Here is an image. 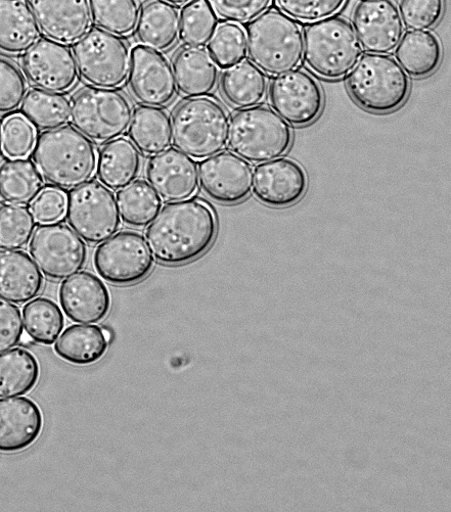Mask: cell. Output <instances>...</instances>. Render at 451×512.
<instances>
[{"mask_svg": "<svg viewBox=\"0 0 451 512\" xmlns=\"http://www.w3.org/2000/svg\"><path fill=\"white\" fill-rule=\"evenodd\" d=\"M217 230L212 208L190 199L165 206L149 225L146 240L154 258L178 266L203 256L212 247Z\"/></svg>", "mask_w": 451, "mask_h": 512, "instance_id": "cell-1", "label": "cell"}, {"mask_svg": "<svg viewBox=\"0 0 451 512\" xmlns=\"http://www.w3.org/2000/svg\"><path fill=\"white\" fill-rule=\"evenodd\" d=\"M33 160L43 179L62 190L89 182L98 167V153L92 141L70 126L41 133Z\"/></svg>", "mask_w": 451, "mask_h": 512, "instance_id": "cell-2", "label": "cell"}, {"mask_svg": "<svg viewBox=\"0 0 451 512\" xmlns=\"http://www.w3.org/2000/svg\"><path fill=\"white\" fill-rule=\"evenodd\" d=\"M247 53L264 74L281 76L302 63L304 40L300 25L282 12L269 11L247 30Z\"/></svg>", "mask_w": 451, "mask_h": 512, "instance_id": "cell-3", "label": "cell"}, {"mask_svg": "<svg viewBox=\"0 0 451 512\" xmlns=\"http://www.w3.org/2000/svg\"><path fill=\"white\" fill-rule=\"evenodd\" d=\"M230 119L214 100L198 98L185 102L172 118V143L195 160L221 153L229 144Z\"/></svg>", "mask_w": 451, "mask_h": 512, "instance_id": "cell-4", "label": "cell"}, {"mask_svg": "<svg viewBox=\"0 0 451 512\" xmlns=\"http://www.w3.org/2000/svg\"><path fill=\"white\" fill-rule=\"evenodd\" d=\"M347 88L359 107L372 113L387 114L407 102L411 83L394 59L370 54L360 58L350 72Z\"/></svg>", "mask_w": 451, "mask_h": 512, "instance_id": "cell-5", "label": "cell"}, {"mask_svg": "<svg viewBox=\"0 0 451 512\" xmlns=\"http://www.w3.org/2000/svg\"><path fill=\"white\" fill-rule=\"evenodd\" d=\"M303 55L314 74L336 80L350 74L363 51L352 26L342 18L332 17L307 26Z\"/></svg>", "mask_w": 451, "mask_h": 512, "instance_id": "cell-6", "label": "cell"}, {"mask_svg": "<svg viewBox=\"0 0 451 512\" xmlns=\"http://www.w3.org/2000/svg\"><path fill=\"white\" fill-rule=\"evenodd\" d=\"M292 143L290 126L266 107L244 109L230 123L229 147L248 163L261 164L279 159L288 153Z\"/></svg>", "mask_w": 451, "mask_h": 512, "instance_id": "cell-7", "label": "cell"}, {"mask_svg": "<svg viewBox=\"0 0 451 512\" xmlns=\"http://www.w3.org/2000/svg\"><path fill=\"white\" fill-rule=\"evenodd\" d=\"M132 114V106L122 92L94 87L74 99L71 121L90 141L102 145L128 131Z\"/></svg>", "mask_w": 451, "mask_h": 512, "instance_id": "cell-8", "label": "cell"}, {"mask_svg": "<svg viewBox=\"0 0 451 512\" xmlns=\"http://www.w3.org/2000/svg\"><path fill=\"white\" fill-rule=\"evenodd\" d=\"M73 51L78 73L87 84L116 89L127 81L131 51L119 36L93 29L75 43Z\"/></svg>", "mask_w": 451, "mask_h": 512, "instance_id": "cell-9", "label": "cell"}, {"mask_svg": "<svg viewBox=\"0 0 451 512\" xmlns=\"http://www.w3.org/2000/svg\"><path fill=\"white\" fill-rule=\"evenodd\" d=\"M66 216L76 234L94 246L114 237L121 227L117 199L98 181H89L69 193Z\"/></svg>", "mask_w": 451, "mask_h": 512, "instance_id": "cell-10", "label": "cell"}, {"mask_svg": "<svg viewBox=\"0 0 451 512\" xmlns=\"http://www.w3.org/2000/svg\"><path fill=\"white\" fill-rule=\"evenodd\" d=\"M30 255L42 273L62 281L81 271L87 262L85 242L68 225L42 223L33 234Z\"/></svg>", "mask_w": 451, "mask_h": 512, "instance_id": "cell-11", "label": "cell"}, {"mask_svg": "<svg viewBox=\"0 0 451 512\" xmlns=\"http://www.w3.org/2000/svg\"><path fill=\"white\" fill-rule=\"evenodd\" d=\"M154 256L138 232L123 231L100 244L94 265L106 282L115 286L138 284L152 272Z\"/></svg>", "mask_w": 451, "mask_h": 512, "instance_id": "cell-12", "label": "cell"}, {"mask_svg": "<svg viewBox=\"0 0 451 512\" xmlns=\"http://www.w3.org/2000/svg\"><path fill=\"white\" fill-rule=\"evenodd\" d=\"M269 101L281 118L298 127L317 121L325 103L320 84L303 71L275 78L269 87Z\"/></svg>", "mask_w": 451, "mask_h": 512, "instance_id": "cell-13", "label": "cell"}, {"mask_svg": "<svg viewBox=\"0 0 451 512\" xmlns=\"http://www.w3.org/2000/svg\"><path fill=\"white\" fill-rule=\"evenodd\" d=\"M135 100L144 106L162 108L173 102L177 86L173 67L160 53L134 46L128 76Z\"/></svg>", "mask_w": 451, "mask_h": 512, "instance_id": "cell-14", "label": "cell"}, {"mask_svg": "<svg viewBox=\"0 0 451 512\" xmlns=\"http://www.w3.org/2000/svg\"><path fill=\"white\" fill-rule=\"evenodd\" d=\"M28 80L37 88L63 93L78 81L77 63L66 44L49 38L40 39L23 58Z\"/></svg>", "mask_w": 451, "mask_h": 512, "instance_id": "cell-15", "label": "cell"}, {"mask_svg": "<svg viewBox=\"0 0 451 512\" xmlns=\"http://www.w3.org/2000/svg\"><path fill=\"white\" fill-rule=\"evenodd\" d=\"M352 24L360 46L372 55L394 52L404 32L391 0H362L354 10Z\"/></svg>", "mask_w": 451, "mask_h": 512, "instance_id": "cell-16", "label": "cell"}, {"mask_svg": "<svg viewBox=\"0 0 451 512\" xmlns=\"http://www.w3.org/2000/svg\"><path fill=\"white\" fill-rule=\"evenodd\" d=\"M198 169L202 190L217 203L238 204L252 193L253 168L247 161L232 153H219L207 158Z\"/></svg>", "mask_w": 451, "mask_h": 512, "instance_id": "cell-17", "label": "cell"}, {"mask_svg": "<svg viewBox=\"0 0 451 512\" xmlns=\"http://www.w3.org/2000/svg\"><path fill=\"white\" fill-rule=\"evenodd\" d=\"M307 188L305 170L291 159L261 163L254 171V195L268 207H291L305 196Z\"/></svg>", "mask_w": 451, "mask_h": 512, "instance_id": "cell-18", "label": "cell"}, {"mask_svg": "<svg viewBox=\"0 0 451 512\" xmlns=\"http://www.w3.org/2000/svg\"><path fill=\"white\" fill-rule=\"evenodd\" d=\"M147 179L166 203L190 200L200 186L196 162L176 149H168L152 157L147 167Z\"/></svg>", "mask_w": 451, "mask_h": 512, "instance_id": "cell-19", "label": "cell"}, {"mask_svg": "<svg viewBox=\"0 0 451 512\" xmlns=\"http://www.w3.org/2000/svg\"><path fill=\"white\" fill-rule=\"evenodd\" d=\"M41 32L49 39L73 44L92 28L89 0H29Z\"/></svg>", "mask_w": 451, "mask_h": 512, "instance_id": "cell-20", "label": "cell"}, {"mask_svg": "<svg viewBox=\"0 0 451 512\" xmlns=\"http://www.w3.org/2000/svg\"><path fill=\"white\" fill-rule=\"evenodd\" d=\"M59 298L67 317L77 323H98L107 317L111 309L108 288L102 279L88 271L66 278Z\"/></svg>", "mask_w": 451, "mask_h": 512, "instance_id": "cell-21", "label": "cell"}, {"mask_svg": "<svg viewBox=\"0 0 451 512\" xmlns=\"http://www.w3.org/2000/svg\"><path fill=\"white\" fill-rule=\"evenodd\" d=\"M43 416L38 405L25 397L0 399V452L17 453L39 438Z\"/></svg>", "mask_w": 451, "mask_h": 512, "instance_id": "cell-22", "label": "cell"}, {"mask_svg": "<svg viewBox=\"0 0 451 512\" xmlns=\"http://www.w3.org/2000/svg\"><path fill=\"white\" fill-rule=\"evenodd\" d=\"M43 289V275L24 251H0V298L15 304L35 299Z\"/></svg>", "mask_w": 451, "mask_h": 512, "instance_id": "cell-23", "label": "cell"}, {"mask_svg": "<svg viewBox=\"0 0 451 512\" xmlns=\"http://www.w3.org/2000/svg\"><path fill=\"white\" fill-rule=\"evenodd\" d=\"M173 72L176 86L184 96L207 98L215 91L219 81V69L204 49L185 48L174 60Z\"/></svg>", "mask_w": 451, "mask_h": 512, "instance_id": "cell-24", "label": "cell"}, {"mask_svg": "<svg viewBox=\"0 0 451 512\" xmlns=\"http://www.w3.org/2000/svg\"><path fill=\"white\" fill-rule=\"evenodd\" d=\"M40 37L39 25L25 0H0V52L26 54Z\"/></svg>", "mask_w": 451, "mask_h": 512, "instance_id": "cell-25", "label": "cell"}, {"mask_svg": "<svg viewBox=\"0 0 451 512\" xmlns=\"http://www.w3.org/2000/svg\"><path fill=\"white\" fill-rule=\"evenodd\" d=\"M180 15L177 9L163 0H152L140 14L137 38L144 48L165 53L179 38Z\"/></svg>", "mask_w": 451, "mask_h": 512, "instance_id": "cell-26", "label": "cell"}, {"mask_svg": "<svg viewBox=\"0 0 451 512\" xmlns=\"http://www.w3.org/2000/svg\"><path fill=\"white\" fill-rule=\"evenodd\" d=\"M141 171V153L124 137L108 143L98 157V177L112 191L126 188L139 178Z\"/></svg>", "mask_w": 451, "mask_h": 512, "instance_id": "cell-27", "label": "cell"}, {"mask_svg": "<svg viewBox=\"0 0 451 512\" xmlns=\"http://www.w3.org/2000/svg\"><path fill=\"white\" fill-rule=\"evenodd\" d=\"M131 143L146 157H154L172 145V121L160 108L143 106L132 114L129 126Z\"/></svg>", "mask_w": 451, "mask_h": 512, "instance_id": "cell-28", "label": "cell"}, {"mask_svg": "<svg viewBox=\"0 0 451 512\" xmlns=\"http://www.w3.org/2000/svg\"><path fill=\"white\" fill-rule=\"evenodd\" d=\"M396 62L414 78L432 75L442 60L438 38L428 31H409L403 35L395 49Z\"/></svg>", "mask_w": 451, "mask_h": 512, "instance_id": "cell-29", "label": "cell"}, {"mask_svg": "<svg viewBox=\"0 0 451 512\" xmlns=\"http://www.w3.org/2000/svg\"><path fill=\"white\" fill-rule=\"evenodd\" d=\"M265 74L251 62L231 67L221 77V92L234 109L244 110L261 104L267 93Z\"/></svg>", "mask_w": 451, "mask_h": 512, "instance_id": "cell-30", "label": "cell"}, {"mask_svg": "<svg viewBox=\"0 0 451 512\" xmlns=\"http://www.w3.org/2000/svg\"><path fill=\"white\" fill-rule=\"evenodd\" d=\"M44 179L28 159H13L0 167V198L7 204L28 206L42 193Z\"/></svg>", "mask_w": 451, "mask_h": 512, "instance_id": "cell-31", "label": "cell"}, {"mask_svg": "<svg viewBox=\"0 0 451 512\" xmlns=\"http://www.w3.org/2000/svg\"><path fill=\"white\" fill-rule=\"evenodd\" d=\"M109 342L97 325H71L59 338L55 351L63 360L75 365H89L101 360Z\"/></svg>", "mask_w": 451, "mask_h": 512, "instance_id": "cell-32", "label": "cell"}, {"mask_svg": "<svg viewBox=\"0 0 451 512\" xmlns=\"http://www.w3.org/2000/svg\"><path fill=\"white\" fill-rule=\"evenodd\" d=\"M40 368L29 351L16 348L0 353V398L30 393L38 383Z\"/></svg>", "mask_w": 451, "mask_h": 512, "instance_id": "cell-33", "label": "cell"}, {"mask_svg": "<svg viewBox=\"0 0 451 512\" xmlns=\"http://www.w3.org/2000/svg\"><path fill=\"white\" fill-rule=\"evenodd\" d=\"M71 108V102L61 93L34 88L27 92L21 112L35 128L49 131L70 122Z\"/></svg>", "mask_w": 451, "mask_h": 512, "instance_id": "cell-34", "label": "cell"}, {"mask_svg": "<svg viewBox=\"0 0 451 512\" xmlns=\"http://www.w3.org/2000/svg\"><path fill=\"white\" fill-rule=\"evenodd\" d=\"M123 222L133 228L148 227L159 215L162 200L145 180L134 181L117 195Z\"/></svg>", "mask_w": 451, "mask_h": 512, "instance_id": "cell-35", "label": "cell"}, {"mask_svg": "<svg viewBox=\"0 0 451 512\" xmlns=\"http://www.w3.org/2000/svg\"><path fill=\"white\" fill-rule=\"evenodd\" d=\"M24 327L34 343L50 346L60 337L65 327L63 312L48 298L30 301L23 309Z\"/></svg>", "mask_w": 451, "mask_h": 512, "instance_id": "cell-36", "label": "cell"}, {"mask_svg": "<svg viewBox=\"0 0 451 512\" xmlns=\"http://www.w3.org/2000/svg\"><path fill=\"white\" fill-rule=\"evenodd\" d=\"M93 22L117 36H128L137 29L140 7L137 0H90Z\"/></svg>", "mask_w": 451, "mask_h": 512, "instance_id": "cell-37", "label": "cell"}, {"mask_svg": "<svg viewBox=\"0 0 451 512\" xmlns=\"http://www.w3.org/2000/svg\"><path fill=\"white\" fill-rule=\"evenodd\" d=\"M218 17L208 0H194L180 13L179 37L188 48L203 49L218 28Z\"/></svg>", "mask_w": 451, "mask_h": 512, "instance_id": "cell-38", "label": "cell"}, {"mask_svg": "<svg viewBox=\"0 0 451 512\" xmlns=\"http://www.w3.org/2000/svg\"><path fill=\"white\" fill-rule=\"evenodd\" d=\"M35 228L36 219L29 208L11 204L0 206V250L25 249Z\"/></svg>", "mask_w": 451, "mask_h": 512, "instance_id": "cell-39", "label": "cell"}, {"mask_svg": "<svg viewBox=\"0 0 451 512\" xmlns=\"http://www.w3.org/2000/svg\"><path fill=\"white\" fill-rule=\"evenodd\" d=\"M208 52L222 69H229L245 61L247 35L238 24L224 23L218 26L208 44Z\"/></svg>", "mask_w": 451, "mask_h": 512, "instance_id": "cell-40", "label": "cell"}, {"mask_svg": "<svg viewBox=\"0 0 451 512\" xmlns=\"http://www.w3.org/2000/svg\"><path fill=\"white\" fill-rule=\"evenodd\" d=\"M28 92L24 73L12 61L0 58V115L21 108Z\"/></svg>", "mask_w": 451, "mask_h": 512, "instance_id": "cell-41", "label": "cell"}, {"mask_svg": "<svg viewBox=\"0 0 451 512\" xmlns=\"http://www.w3.org/2000/svg\"><path fill=\"white\" fill-rule=\"evenodd\" d=\"M3 151L11 159L28 157L36 144V129L23 115H12L2 126Z\"/></svg>", "mask_w": 451, "mask_h": 512, "instance_id": "cell-42", "label": "cell"}, {"mask_svg": "<svg viewBox=\"0 0 451 512\" xmlns=\"http://www.w3.org/2000/svg\"><path fill=\"white\" fill-rule=\"evenodd\" d=\"M345 4L346 0H276V5L282 13L304 23L332 18Z\"/></svg>", "mask_w": 451, "mask_h": 512, "instance_id": "cell-43", "label": "cell"}, {"mask_svg": "<svg viewBox=\"0 0 451 512\" xmlns=\"http://www.w3.org/2000/svg\"><path fill=\"white\" fill-rule=\"evenodd\" d=\"M398 11L405 27L427 31L440 21L444 0H401Z\"/></svg>", "mask_w": 451, "mask_h": 512, "instance_id": "cell-44", "label": "cell"}, {"mask_svg": "<svg viewBox=\"0 0 451 512\" xmlns=\"http://www.w3.org/2000/svg\"><path fill=\"white\" fill-rule=\"evenodd\" d=\"M208 3L221 20L243 25L266 13L273 0H208Z\"/></svg>", "mask_w": 451, "mask_h": 512, "instance_id": "cell-45", "label": "cell"}, {"mask_svg": "<svg viewBox=\"0 0 451 512\" xmlns=\"http://www.w3.org/2000/svg\"><path fill=\"white\" fill-rule=\"evenodd\" d=\"M23 329V319L19 307L0 298V353L20 344Z\"/></svg>", "mask_w": 451, "mask_h": 512, "instance_id": "cell-46", "label": "cell"}, {"mask_svg": "<svg viewBox=\"0 0 451 512\" xmlns=\"http://www.w3.org/2000/svg\"><path fill=\"white\" fill-rule=\"evenodd\" d=\"M67 197L61 190L45 189L33 202L32 212L40 223L59 222L66 215Z\"/></svg>", "mask_w": 451, "mask_h": 512, "instance_id": "cell-47", "label": "cell"}, {"mask_svg": "<svg viewBox=\"0 0 451 512\" xmlns=\"http://www.w3.org/2000/svg\"><path fill=\"white\" fill-rule=\"evenodd\" d=\"M163 2L174 7H185L194 2V0H163Z\"/></svg>", "mask_w": 451, "mask_h": 512, "instance_id": "cell-48", "label": "cell"}, {"mask_svg": "<svg viewBox=\"0 0 451 512\" xmlns=\"http://www.w3.org/2000/svg\"><path fill=\"white\" fill-rule=\"evenodd\" d=\"M23 346H31L34 341L29 337H22L21 339V342H20Z\"/></svg>", "mask_w": 451, "mask_h": 512, "instance_id": "cell-49", "label": "cell"}, {"mask_svg": "<svg viewBox=\"0 0 451 512\" xmlns=\"http://www.w3.org/2000/svg\"><path fill=\"white\" fill-rule=\"evenodd\" d=\"M103 332H104V335H105L106 339H107V340H108V342L110 343V342H111V339H112V334H111V332H110L109 330H107V329H104V330H103Z\"/></svg>", "mask_w": 451, "mask_h": 512, "instance_id": "cell-50", "label": "cell"}, {"mask_svg": "<svg viewBox=\"0 0 451 512\" xmlns=\"http://www.w3.org/2000/svg\"><path fill=\"white\" fill-rule=\"evenodd\" d=\"M3 150V130L2 125H0V152Z\"/></svg>", "mask_w": 451, "mask_h": 512, "instance_id": "cell-51", "label": "cell"}]
</instances>
